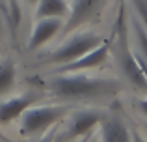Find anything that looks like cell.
<instances>
[{"instance_id": "6da1fadb", "label": "cell", "mask_w": 147, "mask_h": 142, "mask_svg": "<svg viewBox=\"0 0 147 142\" xmlns=\"http://www.w3.org/2000/svg\"><path fill=\"white\" fill-rule=\"evenodd\" d=\"M49 90L60 99H93L119 90V82L106 77H90L82 73H58L47 80Z\"/></svg>"}, {"instance_id": "7a4b0ae2", "label": "cell", "mask_w": 147, "mask_h": 142, "mask_svg": "<svg viewBox=\"0 0 147 142\" xmlns=\"http://www.w3.org/2000/svg\"><path fill=\"white\" fill-rule=\"evenodd\" d=\"M130 19L127 17L125 7L121 6L119 10V17L115 22V56H117V64L119 69L123 71V75L127 77L132 86L144 90L147 88V73L144 69V66L140 64L136 52H132L129 43V24Z\"/></svg>"}, {"instance_id": "3957f363", "label": "cell", "mask_w": 147, "mask_h": 142, "mask_svg": "<svg viewBox=\"0 0 147 142\" xmlns=\"http://www.w3.org/2000/svg\"><path fill=\"white\" fill-rule=\"evenodd\" d=\"M69 112L67 105H41L30 107L21 116V133L24 137H34L50 129Z\"/></svg>"}, {"instance_id": "277c9868", "label": "cell", "mask_w": 147, "mask_h": 142, "mask_svg": "<svg viewBox=\"0 0 147 142\" xmlns=\"http://www.w3.org/2000/svg\"><path fill=\"white\" fill-rule=\"evenodd\" d=\"M102 43L99 34L91 32V30H84V32H76L71 37L63 41L56 51L47 58L49 64H56V66H65V64L75 62L76 58L84 56L86 52H90L91 49H95L97 45Z\"/></svg>"}, {"instance_id": "5b68a950", "label": "cell", "mask_w": 147, "mask_h": 142, "mask_svg": "<svg viewBox=\"0 0 147 142\" xmlns=\"http://www.w3.org/2000/svg\"><path fill=\"white\" fill-rule=\"evenodd\" d=\"M106 0H73L71 2V11H69V17L65 19L63 30H61V36H69L71 32L78 30L80 26L88 24L93 17L102 11Z\"/></svg>"}, {"instance_id": "8992f818", "label": "cell", "mask_w": 147, "mask_h": 142, "mask_svg": "<svg viewBox=\"0 0 147 142\" xmlns=\"http://www.w3.org/2000/svg\"><path fill=\"white\" fill-rule=\"evenodd\" d=\"M63 19L58 17H45V19H36L32 36L28 39V51H37L43 45H47L52 37L61 34L63 30Z\"/></svg>"}, {"instance_id": "52a82bcc", "label": "cell", "mask_w": 147, "mask_h": 142, "mask_svg": "<svg viewBox=\"0 0 147 142\" xmlns=\"http://www.w3.org/2000/svg\"><path fill=\"white\" fill-rule=\"evenodd\" d=\"M110 43H100L97 45L95 49H91L90 52H86L84 56L76 58L75 62L71 64H65V66H60L58 67V73H80V71H88V69H95V67L102 66L104 62L108 60L110 56Z\"/></svg>"}, {"instance_id": "ba28073f", "label": "cell", "mask_w": 147, "mask_h": 142, "mask_svg": "<svg viewBox=\"0 0 147 142\" xmlns=\"http://www.w3.org/2000/svg\"><path fill=\"white\" fill-rule=\"evenodd\" d=\"M104 118L106 116H104L102 112H99V110H91V109L76 110V112L73 114L71 122H69L67 139H78V137L90 135Z\"/></svg>"}, {"instance_id": "9c48e42d", "label": "cell", "mask_w": 147, "mask_h": 142, "mask_svg": "<svg viewBox=\"0 0 147 142\" xmlns=\"http://www.w3.org/2000/svg\"><path fill=\"white\" fill-rule=\"evenodd\" d=\"M34 101H36L34 94H22L0 103V124H9V122L21 118L24 110L34 105Z\"/></svg>"}, {"instance_id": "30bf717a", "label": "cell", "mask_w": 147, "mask_h": 142, "mask_svg": "<svg viewBox=\"0 0 147 142\" xmlns=\"http://www.w3.org/2000/svg\"><path fill=\"white\" fill-rule=\"evenodd\" d=\"M100 142H132V133L117 116H106L100 122Z\"/></svg>"}, {"instance_id": "8fae6325", "label": "cell", "mask_w": 147, "mask_h": 142, "mask_svg": "<svg viewBox=\"0 0 147 142\" xmlns=\"http://www.w3.org/2000/svg\"><path fill=\"white\" fill-rule=\"evenodd\" d=\"M71 11V2L69 0H39L36 4V19L45 17H58V19H67Z\"/></svg>"}, {"instance_id": "7c38bea8", "label": "cell", "mask_w": 147, "mask_h": 142, "mask_svg": "<svg viewBox=\"0 0 147 142\" xmlns=\"http://www.w3.org/2000/svg\"><path fill=\"white\" fill-rule=\"evenodd\" d=\"M130 24H132L134 39H136V45H138L136 56H138L140 64L144 66V69L147 73V30L144 28V24H142L136 17H132V15H130Z\"/></svg>"}, {"instance_id": "4fadbf2b", "label": "cell", "mask_w": 147, "mask_h": 142, "mask_svg": "<svg viewBox=\"0 0 147 142\" xmlns=\"http://www.w3.org/2000/svg\"><path fill=\"white\" fill-rule=\"evenodd\" d=\"M15 77H17V69H15V62L11 58H6L0 62V97L13 88Z\"/></svg>"}, {"instance_id": "5bb4252c", "label": "cell", "mask_w": 147, "mask_h": 142, "mask_svg": "<svg viewBox=\"0 0 147 142\" xmlns=\"http://www.w3.org/2000/svg\"><path fill=\"white\" fill-rule=\"evenodd\" d=\"M129 4L134 11L132 17H136L147 30V0H129Z\"/></svg>"}, {"instance_id": "9a60e30c", "label": "cell", "mask_w": 147, "mask_h": 142, "mask_svg": "<svg viewBox=\"0 0 147 142\" xmlns=\"http://www.w3.org/2000/svg\"><path fill=\"white\" fill-rule=\"evenodd\" d=\"M54 139H56V131H54V129H49L47 135H45L39 142H54Z\"/></svg>"}, {"instance_id": "2e32d148", "label": "cell", "mask_w": 147, "mask_h": 142, "mask_svg": "<svg viewBox=\"0 0 147 142\" xmlns=\"http://www.w3.org/2000/svg\"><path fill=\"white\" fill-rule=\"evenodd\" d=\"M140 110H142V114H144V116H147V95L140 101Z\"/></svg>"}, {"instance_id": "e0dca14e", "label": "cell", "mask_w": 147, "mask_h": 142, "mask_svg": "<svg viewBox=\"0 0 147 142\" xmlns=\"http://www.w3.org/2000/svg\"><path fill=\"white\" fill-rule=\"evenodd\" d=\"M132 142H145L140 133H132Z\"/></svg>"}, {"instance_id": "ac0fdd59", "label": "cell", "mask_w": 147, "mask_h": 142, "mask_svg": "<svg viewBox=\"0 0 147 142\" xmlns=\"http://www.w3.org/2000/svg\"><path fill=\"white\" fill-rule=\"evenodd\" d=\"M2 32H4V22H2V11H0V37H2Z\"/></svg>"}, {"instance_id": "d6986e66", "label": "cell", "mask_w": 147, "mask_h": 142, "mask_svg": "<svg viewBox=\"0 0 147 142\" xmlns=\"http://www.w3.org/2000/svg\"><path fill=\"white\" fill-rule=\"evenodd\" d=\"M24 2H26V4H32V6H34V4H37L39 0H24Z\"/></svg>"}, {"instance_id": "ffe728a7", "label": "cell", "mask_w": 147, "mask_h": 142, "mask_svg": "<svg viewBox=\"0 0 147 142\" xmlns=\"http://www.w3.org/2000/svg\"><path fill=\"white\" fill-rule=\"evenodd\" d=\"M78 142H88V135H86V137H80V140H78Z\"/></svg>"}, {"instance_id": "44dd1931", "label": "cell", "mask_w": 147, "mask_h": 142, "mask_svg": "<svg viewBox=\"0 0 147 142\" xmlns=\"http://www.w3.org/2000/svg\"><path fill=\"white\" fill-rule=\"evenodd\" d=\"M0 140H4V142H7V139H6V137H4V135H2V133H0Z\"/></svg>"}, {"instance_id": "7402d4cb", "label": "cell", "mask_w": 147, "mask_h": 142, "mask_svg": "<svg viewBox=\"0 0 147 142\" xmlns=\"http://www.w3.org/2000/svg\"><path fill=\"white\" fill-rule=\"evenodd\" d=\"M144 129H145V133H147V124H145V125H144Z\"/></svg>"}, {"instance_id": "603a6c76", "label": "cell", "mask_w": 147, "mask_h": 142, "mask_svg": "<svg viewBox=\"0 0 147 142\" xmlns=\"http://www.w3.org/2000/svg\"><path fill=\"white\" fill-rule=\"evenodd\" d=\"M69 2H73V0H69Z\"/></svg>"}]
</instances>
